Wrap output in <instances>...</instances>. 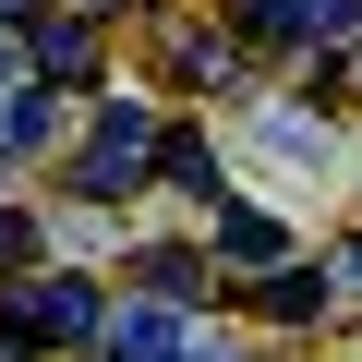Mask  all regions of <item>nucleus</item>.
Here are the masks:
<instances>
[{
  "instance_id": "nucleus-1",
  "label": "nucleus",
  "mask_w": 362,
  "mask_h": 362,
  "mask_svg": "<svg viewBox=\"0 0 362 362\" xmlns=\"http://www.w3.org/2000/svg\"><path fill=\"white\" fill-rule=\"evenodd\" d=\"M0 326H13V350H73V338H97L109 314H97V278L49 266V278H13V290H0Z\"/></svg>"
},
{
  "instance_id": "nucleus-2",
  "label": "nucleus",
  "mask_w": 362,
  "mask_h": 362,
  "mask_svg": "<svg viewBox=\"0 0 362 362\" xmlns=\"http://www.w3.org/2000/svg\"><path fill=\"white\" fill-rule=\"evenodd\" d=\"M157 169V121H145V97H109L97 109V133H85V194H133V181Z\"/></svg>"
},
{
  "instance_id": "nucleus-3",
  "label": "nucleus",
  "mask_w": 362,
  "mask_h": 362,
  "mask_svg": "<svg viewBox=\"0 0 362 362\" xmlns=\"http://www.w3.org/2000/svg\"><path fill=\"white\" fill-rule=\"evenodd\" d=\"M242 37H362V0H230Z\"/></svg>"
},
{
  "instance_id": "nucleus-4",
  "label": "nucleus",
  "mask_w": 362,
  "mask_h": 362,
  "mask_svg": "<svg viewBox=\"0 0 362 362\" xmlns=\"http://www.w3.org/2000/svg\"><path fill=\"white\" fill-rule=\"evenodd\" d=\"M109 362H181V314H169V302H133V314L109 326Z\"/></svg>"
},
{
  "instance_id": "nucleus-5",
  "label": "nucleus",
  "mask_w": 362,
  "mask_h": 362,
  "mask_svg": "<svg viewBox=\"0 0 362 362\" xmlns=\"http://www.w3.org/2000/svg\"><path fill=\"white\" fill-rule=\"evenodd\" d=\"M25 61H37L49 85H85V73H97V37H85V25L61 13V25H37V37H25Z\"/></svg>"
},
{
  "instance_id": "nucleus-6",
  "label": "nucleus",
  "mask_w": 362,
  "mask_h": 362,
  "mask_svg": "<svg viewBox=\"0 0 362 362\" xmlns=\"http://www.w3.org/2000/svg\"><path fill=\"white\" fill-rule=\"evenodd\" d=\"M218 254H230V266H278V254H290V230H278L266 206H218Z\"/></svg>"
},
{
  "instance_id": "nucleus-7",
  "label": "nucleus",
  "mask_w": 362,
  "mask_h": 362,
  "mask_svg": "<svg viewBox=\"0 0 362 362\" xmlns=\"http://www.w3.org/2000/svg\"><path fill=\"white\" fill-rule=\"evenodd\" d=\"M157 169L181 181V194H206V206H218V157H206V133H157Z\"/></svg>"
},
{
  "instance_id": "nucleus-8",
  "label": "nucleus",
  "mask_w": 362,
  "mask_h": 362,
  "mask_svg": "<svg viewBox=\"0 0 362 362\" xmlns=\"http://www.w3.org/2000/svg\"><path fill=\"white\" fill-rule=\"evenodd\" d=\"M266 314H278V326L326 314V266H278V278H266Z\"/></svg>"
},
{
  "instance_id": "nucleus-9",
  "label": "nucleus",
  "mask_w": 362,
  "mask_h": 362,
  "mask_svg": "<svg viewBox=\"0 0 362 362\" xmlns=\"http://www.w3.org/2000/svg\"><path fill=\"white\" fill-rule=\"evenodd\" d=\"M49 133H61V109H49V97H0V145H25V157H37Z\"/></svg>"
},
{
  "instance_id": "nucleus-10",
  "label": "nucleus",
  "mask_w": 362,
  "mask_h": 362,
  "mask_svg": "<svg viewBox=\"0 0 362 362\" xmlns=\"http://www.w3.org/2000/svg\"><path fill=\"white\" fill-rule=\"evenodd\" d=\"M266 145H278V157H326V133H314L302 109H266Z\"/></svg>"
},
{
  "instance_id": "nucleus-11",
  "label": "nucleus",
  "mask_w": 362,
  "mask_h": 362,
  "mask_svg": "<svg viewBox=\"0 0 362 362\" xmlns=\"http://www.w3.org/2000/svg\"><path fill=\"white\" fill-rule=\"evenodd\" d=\"M25 242H37V230H25V218H13V206H0V266H13V254H25Z\"/></svg>"
},
{
  "instance_id": "nucleus-12",
  "label": "nucleus",
  "mask_w": 362,
  "mask_h": 362,
  "mask_svg": "<svg viewBox=\"0 0 362 362\" xmlns=\"http://www.w3.org/2000/svg\"><path fill=\"white\" fill-rule=\"evenodd\" d=\"M0 25H37V0H0Z\"/></svg>"
},
{
  "instance_id": "nucleus-13",
  "label": "nucleus",
  "mask_w": 362,
  "mask_h": 362,
  "mask_svg": "<svg viewBox=\"0 0 362 362\" xmlns=\"http://www.w3.org/2000/svg\"><path fill=\"white\" fill-rule=\"evenodd\" d=\"M338 278H362V242H350V254H338Z\"/></svg>"
},
{
  "instance_id": "nucleus-14",
  "label": "nucleus",
  "mask_w": 362,
  "mask_h": 362,
  "mask_svg": "<svg viewBox=\"0 0 362 362\" xmlns=\"http://www.w3.org/2000/svg\"><path fill=\"white\" fill-rule=\"evenodd\" d=\"M0 73H13V49H0Z\"/></svg>"
}]
</instances>
